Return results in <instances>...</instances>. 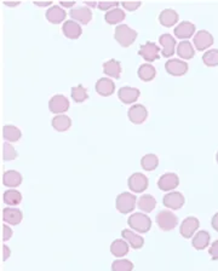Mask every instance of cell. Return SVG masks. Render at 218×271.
Masks as SVG:
<instances>
[{"mask_svg": "<svg viewBox=\"0 0 218 271\" xmlns=\"http://www.w3.org/2000/svg\"><path fill=\"white\" fill-rule=\"evenodd\" d=\"M137 35V32L127 25H119L114 32V39L122 48H129L132 45Z\"/></svg>", "mask_w": 218, "mask_h": 271, "instance_id": "obj_1", "label": "cell"}, {"mask_svg": "<svg viewBox=\"0 0 218 271\" xmlns=\"http://www.w3.org/2000/svg\"><path fill=\"white\" fill-rule=\"evenodd\" d=\"M130 228L133 229L136 232H148L152 228V221L149 217L145 213H133L127 219Z\"/></svg>", "mask_w": 218, "mask_h": 271, "instance_id": "obj_2", "label": "cell"}, {"mask_svg": "<svg viewBox=\"0 0 218 271\" xmlns=\"http://www.w3.org/2000/svg\"><path fill=\"white\" fill-rule=\"evenodd\" d=\"M156 223H158L159 228L164 231H171L178 224V218L173 212L169 210L160 211L156 216Z\"/></svg>", "mask_w": 218, "mask_h": 271, "instance_id": "obj_3", "label": "cell"}, {"mask_svg": "<svg viewBox=\"0 0 218 271\" xmlns=\"http://www.w3.org/2000/svg\"><path fill=\"white\" fill-rule=\"evenodd\" d=\"M136 201H138L136 198V196L133 194L130 193H121L115 200V207L119 211L120 213L126 214L131 213L136 207Z\"/></svg>", "mask_w": 218, "mask_h": 271, "instance_id": "obj_4", "label": "cell"}, {"mask_svg": "<svg viewBox=\"0 0 218 271\" xmlns=\"http://www.w3.org/2000/svg\"><path fill=\"white\" fill-rule=\"evenodd\" d=\"M165 69L170 75L182 76L188 72V63L183 59L170 58L165 63Z\"/></svg>", "mask_w": 218, "mask_h": 271, "instance_id": "obj_5", "label": "cell"}, {"mask_svg": "<svg viewBox=\"0 0 218 271\" xmlns=\"http://www.w3.org/2000/svg\"><path fill=\"white\" fill-rule=\"evenodd\" d=\"M127 184H129L131 192L140 194L145 192V189L148 188V184H149V180H148V178L145 174L133 173L130 175Z\"/></svg>", "mask_w": 218, "mask_h": 271, "instance_id": "obj_6", "label": "cell"}, {"mask_svg": "<svg viewBox=\"0 0 218 271\" xmlns=\"http://www.w3.org/2000/svg\"><path fill=\"white\" fill-rule=\"evenodd\" d=\"M159 52H160V48H159L155 43L147 41V43L140 46L138 55L150 63V62H154V61H156V59L160 58L159 57Z\"/></svg>", "mask_w": 218, "mask_h": 271, "instance_id": "obj_7", "label": "cell"}, {"mask_svg": "<svg viewBox=\"0 0 218 271\" xmlns=\"http://www.w3.org/2000/svg\"><path fill=\"white\" fill-rule=\"evenodd\" d=\"M127 116H129L131 123H135V125H141V123H143L147 120L148 110L143 104L136 103L132 107H130L129 112H127Z\"/></svg>", "mask_w": 218, "mask_h": 271, "instance_id": "obj_8", "label": "cell"}, {"mask_svg": "<svg viewBox=\"0 0 218 271\" xmlns=\"http://www.w3.org/2000/svg\"><path fill=\"white\" fill-rule=\"evenodd\" d=\"M48 109L53 114L61 115L69 109V100L68 98L63 95H55L48 102Z\"/></svg>", "mask_w": 218, "mask_h": 271, "instance_id": "obj_9", "label": "cell"}, {"mask_svg": "<svg viewBox=\"0 0 218 271\" xmlns=\"http://www.w3.org/2000/svg\"><path fill=\"white\" fill-rule=\"evenodd\" d=\"M69 16L79 25H87L92 19V11L85 5H80V6L73 7L69 12Z\"/></svg>", "mask_w": 218, "mask_h": 271, "instance_id": "obj_10", "label": "cell"}, {"mask_svg": "<svg viewBox=\"0 0 218 271\" xmlns=\"http://www.w3.org/2000/svg\"><path fill=\"white\" fill-rule=\"evenodd\" d=\"M194 46H195L196 50L204 51L206 49L211 48L214 45L215 39L212 37V34L207 30H199L195 35H194Z\"/></svg>", "mask_w": 218, "mask_h": 271, "instance_id": "obj_11", "label": "cell"}, {"mask_svg": "<svg viewBox=\"0 0 218 271\" xmlns=\"http://www.w3.org/2000/svg\"><path fill=\"white\" fill-rule=\"evenodd\" d=\"M179 184V178L176 173H165L161 175L158 180L159 189L163 192H171L176 189Z\"/></svg>", "mask_w": 218, "mask_h": 271, "instance_id": "obj_12", "label": "cell"}, {"mask_svg": "<svg viewBox=\"0 0 218 271\" xmlns=\"http://www.w3.org/2000/svg\"><path fill=\"white\" fill-rule=\"evenodd\" d=\"M199 219L195 218V217H188V218H186L182 222L179 232H181V235L184 239H191L194 235V232L199 229Z\"/></svg>", "mask_w": 218, "mask_h": 271, "instance_id": "obj_13", "label": "cell"}, {"mask_svg": "<svg viewBox=\"0 0 218 271\" xmlns=\"http://www.w3.org/2000/svg\"><path fill=\"white\" fill-rule=\"evenodd\" d=\"M163 202L170 210H179V208L183 207L186 200H184V196L181 193L171 192L164 196Z\"/></svg>", "mask_w": 218, "mask_h": 271, "instance_id": "obj_14", "label": "cell"}, {"mask_svg": "<svg viewBox=\"0 0 218 271\" xmlns=\"http://www.w3.org/2000/svg\"><path fill=\"white\" fill-rule=\"evenodd\" d=\"M140 90L131 86H122L121 89L118 91V97H119V99L121 100L122 103H125V104H132V103H135L136 100L138 99V97H140Z\"/></svg>", "mask_w": 218, "mask_h": 271, "instance_id": "obj_15", "label": "cell"}, {"mask_svg": "<svg viewBox=\"0 0 218 271\" xmlns=\"http://www.w3.org/2000/svg\"><path fill=\"white\" fill-rule=\"evenodd\" d=\"M45 16L48 22L53 23V25H58V23H62L66 20L67 12L60 5H52V6L46 10Z\"/></svg>", "mask_w": 218, "mask_h": 271, "instance_id": "obj_16", "label": "cell"}, {"mask_svg": "<svg viewBox=\"0 0 218 271\" xmlns=\"http://www.w3.org/2000/svg\"><path fill=\"white\" fill-rule=\"evenodd\" d=\"M95 89H96V92L98 95L103 97H108L114 94L115 84L110 77H101L99 80H97Z\"/></svg>", "mask_w": 218, "mask_h": 271, "instance_id": "obj_17", "label": "cell"}, {"mask_svg": "<svg viewBox=\"0 0 218 271\" xmlns=\"http://www.w3.org/2000/svg\"><path fill=\"white\" fill-rule=\"evenodd\" d=\"M159 43L163 46V56L166 58L172 57L174 53V49H176V39H174L171 34H161L159 38Z\"/></svg>", "mask_w": 218, "mask_h": 271, "instance_id": "obj_18", "label": "cell"}, {"mask_svg": "<svg viewBox=\"0 0 218 271\" xmlns=\"http://www.w3.org/2000/svg\"><path fill=\"white\" fill-rule=\"evenodd\" d=\"M174 37L178 39H189L194 35L195 32V25L189 21H183V22L179 23L176 28L173 29Z\"/></svg>", "mask_w": 218, "mask_h": 271, "instance_id": "obj_19", "label": "cell"}, {"mask_svg": "<svg viewBox=\"0 0 218 271\" xmlns=\"http://www.w3.org/2000/svg\"><path fill=\"white\" fill-rule=\"evenodd\" d=\"M121 235L122 239H124L132 248L140 249L142 248L143 245H145V239H143L140 234H137V232L129 230V229H124V230L121 231Z\"/></svg>", "mask_w": 218, "mask_h": 271, "instance_id": "obj_20", "label": "cell"}, {"mask_svg": "<svg viewBox=\"0 0 218 271\" xmlns=\"http://www.w3.org/2000/svg\"><path fill=\"white\" fill-rule=\"evenodd\" d=\"M62 32L66 38L78 39L81 35V33H83V29H81V25L78 22L73 20H68L63 23Z\"/></svg>", "mask_w": 218, "mask_h": 271, "instance_id": "obj_21", "label": "cell"}, {"mask_svg": "<svg viewBox=\"0 0 218 271\" xmlns=\"http://www.w3.org/2000/svg\"><path fill=\"white\" fill-rule=\"evenodd\" d=\"M23 214L19 208L15 207H6L2 210V219L5 223L10 224V225H17L22 222Z\"/></svg>", "mask_w": 218, "mask_h": 271, "instance_id": "obj_22", "label": "cell"}, {"mask_svg": "<svg viewBox=\"0 0 218 271\" xmlns=\"http://www.w3.org/2000/svg\"><path fill=\"white\" fill-rule=\"evenodd\" d=\"M103 73L109 77L119 79L120 74H121V64H120L119 61L114 58L109 59V61L103 63Z\"/></svg>", "mask_w": 218, "mask_h": 271, "instance_id": "obj_23", "label": "cell"}, {"mask_svg": "<svg viewBox=\"0 0 218 271\" xmlns=\"http://www.w3.org/2000/svg\"><path fill=\"white\" fill-rule=\"evenodd\" d=\"M2 183L7 188H17L22 183V174L15 170L5 171L2 175Z\"/></svg>", "mask_w": 218, "mask_h": 271, "instance_id": "obj_24", "label": "cell"}, {"mask_svg": "<svg viewBox=\"0 0 218 271\" xmlns=\"http://www.w3.org/2000/svg\"><path fill=\"white\" fill-rule=\"evenodd\" d=\"M177 55L179 56L181 58L184 59H191L194 57L195 55V50H194V46L191 41L188 40H182L181 43L177 45Z\"/></svg>", "mask_w": 218, "mask_h": 271, "instance_id": "obj_25", "label": "cell"}, {"mask_svg": "<svg viewBox=\"0 0 218 271\" xmlns=\"http://www.w3.org/2000/svg\"><path fill=\"white\" fill-rule=\"evenodd\" d=\"M159 21L164 27H173L178 22V14L172 9H165L159 15Z\"/></svg>", "mask_w": 218, "mask_h": 271, "instance_id": "obj_26", "label": "cell"}, {"mask_svg": "<svg viewBox=\"0 0 218 271\" xmlns=\"http://www.w3.org/2000/svg\"><path fill=\"white\" fill-rule=\"evenodd\" d=\"M129 246L130 245L125 241L124 239H119L113 241V244L110 245V252L114 257L121 258L124 255H126L129 253Z\"/></svg>", "mask_w": 218, "mask_h": 271, "instance_id": "obj_27", "label": "cell"}, {"mask_svg": "<svg viewBox=\"0 0 218 271\" xmlns=\"http://www.w3.org/2000/svg\"><path fill=\"white\" fill-rule=\"evenodd\" d=\"M210 234L207 231L201 230L199 232H196L195 236H194L193 242H192V245H193V247L197 251H201V249L206 248L207 246L210 245Z\"/></svg>", "mask_w": 218, "mask_h": 271, "instance_id": "obj_28", "label": "cell"}, {"mask_svg": "<svg viewBox=\"0 0 218 271\" xmlns=\"http://www.w3.org/2000/svg\"><path fill=\"white\" fill-rule=\"evenodd\" d=\"M52 126L56 131H58V132H65V131L71 128L72 120L69 116H67L65 114L56 115L55 118L52 119Z\"/></svg>", "mask_w": 218, "mask_h": 271, "instance_id": "obj_29", "label": "cell"}, {"mask_svg": "<svg viewBox=\"0 0 218 271\" xmlns=\"http://www.w3.org/2000/svg\"><path fill=\"white\" fill-rule=\"evenodd\" d=\"M137 206L141 211H143L145 213H149L155 208L156 201L152 195H143L138 198Z\"/></svg>", "mask_w": 218, "mask_h": 271, "instance_id": "obj_30", "label": "cell"}, {"mask_svg": "<svg viewBox=\"0 0 218 271\" xmlns=\"http://www.w3.org/2000/svg\"><path fill=\"white\" fill-rule=\"evenodd\" d=\"M2 137L7 142H17L22 137V132L16 126L5 125L4 128H2Z\"/></svg>", "mask_w": 218, "mask_h": 271, "instance_id": "obj_31", "label": "cell"}, {"mask_svg": "<svg viewBox=\"0 0 218 271\" xmlns=\"http://www.w3.org/2000/svg\"><path fill=\"white\" fill-rule=\"evenodd\" d=\"M104 20L109 25H118V23L122 22L125 20V11L120 9V7H115V9L110 10V11H107Z\"/></svg>", "mask_w": 218, "mask_h": 271, "instance_id": "obj_32", "label": "cell"}, {"mask_svg": "<svg viewBox=\"0 0 218 271\" xmlns=\"http://www.w3.org/2000/svg\"><path fill=\"white\" fill-rule=\"evenodd\" d=\"M156 75L155 68L150 63H143L138 68V76L143 81H152Z\"/></svg>", "mask_w": 218, "mask_h": 271, "instance_id": "obj_33", "label": "cell"}, {"mask_svg": "<svg viewBox=\"0 0 218 271\" xmlns=\"http://www.w3.org/2000/svg\"><path fill=\"white\" fill-rule=\"evenodd\" d=\"M159 159L155 154H147L141 159V166L145 171H154L158 167Z\"/></svg>", "mask_w": 218, "mask_h": 271, "instance_id": "obj_34", "label": "cell"}, {"mask_svg": "<svg viewBox=\"0 0 218 271\" xmlns=\"http://www.w3.org/2000/svg\"><path fill=\"white\" fill-rule=\"evenodd\" d=\"M22 201V194L15 189L6 190L4 193V202L9 206H17Z\"/></svg>", "mask_w": 218, "mask_h": 271, "instance_id": "obj_35", "label": "cell"}, {"mask_svg": "<svg viewBox=\"0 0 218 271\" xmlns=\"http://www.w3.org/2000/svg\"><path fill=\"white\" fill-rule=\"evenodd\" d=\"M202 62L206 64L207 67H216L218 66V50L216 49H211L207 50L202 56Z\"/></svg>", "mask_w": 218, "mask_h": 271, "instance_id": "obj_36", "label": "cell"}, {"mask_svg": "<svg viewBox=\"0 0 218 271\" xmlns=\"http://www.w3.org/2000/svg\"><path fill=\"white\" fill-rule=\"evenodd\" d=\"M72 98L74 102L83 103L84 100L87 99V91L83 85H78V86L72 87Z\"/></svg>", "mask_w": 218, "mask_h": 271, "instance_id": "obj_37", "label": "cell"}, {"mask_svg": "<svg viewBox=\"0 0 218 271\" xmlns=\"http://www.w3.org/2000/svg\"><path fill=\"white\" fill-rule=\"evenodd\" d=\"M133 264L127 259L115 260L112 264V271H132Z\"/></svg>", "mask_w": 218, "mask_h": 271, "instance_id": "obj_38", "label": "cell"}, {"mask_svg": "<svg viewBox=\"0 0 218 271\" xmlns=\"http://www.w3.org/2000/svg\"><path fill=\"white\" fill-rule=\"evenodd\" d=\"M2 157L5 161H11L17 157V151L10 143L2 144Z\"/></svg>", "mask_w": 218, "mask_h": 271, "instance_id": "obj_39", "label": "cell"}, {"mask_svg": "<svg viewBox=\"0 0 218 271\" xmlns=\"http://www.w3.org/2000/svg\"><path fill=\"white\" fill-rule=\"evenodd\" d=\"M120 2L118 1H99L98 2V9L102 11H110V10L115 9V7H119Z\"/></svg>", "mask_w": 218, "mask_h": 271, "instance_id": "obj_40", "label": "cell"}, {"mask_svg": "<svg viewBox=\"0 0 218 271\" xmlns=\"http://www.w3.org/2000/svg\"><path fill=\"white\" fill-rule=\"evenodd\" d=\"M141 4H142L141 1H124V2H121L122 7H124L125 10H127V11H135V10H137L138 7L141 6Z\"/></svg>", "mask_w": 218, "mask_h": 271, "instance_id": "obj_41", "label": "cell"}, {"mask_svg": "<svg viewBox=\"0 0 218 271\" xmlns=\"http://www.w3.org/2000/svg\"><path fill=\"white\" fill-rule=\"evenodd\" d=\"M209 253H210V255H211L212 259L218 260V240L211 245V247H210V249H209Z\"/></svg>", "mask_w": 218, "mask_h": 271, "instance_id": "obj_42", "label": "cell"}, {"mask_svg": "<svg viewBox=\"0 0 218 271\" xmlns=\"http://www.w3.org/2000/svg\"><path fill=\"white\" fill-rule=\"evenodd\" d=\"M11 236H12L11 228H10L9 225H6V224H4V225H2V240H4V241H7V240H10V237Z\"/></svg>", "mask_w": 218, "mask_h": 271, "instance_id": "obj_43", "label": "cell"}, {"mask_svg": "<svg viewBox=\"0 0 218 271\" xmlns=\"http://www.w3.org/2000/svg\"><path fill=\"white\" fill-rule=\"evenodd\" d=\"M2 259L4 260H6L7 258L10 257V254H11V251H10V248L9 247L6 246V245H4V246H2Z\"/></svg>", "mask_w": 218, "mask_h": 271, "instance_id": "obj_44", "label": "cell"}, {"mask_svg": "<svg viewBox=\"0 0 218 271\" xmlns=\"http://www.w3.org/2000/svg\"><path fill=\"white\" fill-rule=\"evenodd\" d=\"M34 5L40 7H48L52 5V1L51 0H48V1H34Z\"/></svg>", "mask_w": 218, "mask_h": 271, "instance_id": "obj_45", "label": "cell"}, {"mask_svg": "<svg viewBox=\"0 0 218 271\" xmlns=\"http://www.w3.org/2000/svg\"><path fill=\"white\" fill-rule=\"evenodd\" d=\"M211 224H212V228H214L215 230L218 231V212L216 214H215L214 217H212Z\"/></svg>", "mask_w": 218, "mask_h": 271, "instance_id": "obj_46", "label": "cell"}, {"mask_svg": "<svg viewBox=\"0 0 218 271\" xmlns=\"http://www.w3.org/2000/svg\"><path fill=\"white\" fill-rule=\"evenodd\" d=\"M60 6L62 7H75V1H60Z\"/></svg>", "mask_w": 218, "mask_h": 271, "instance_id": "obj_47", "label": "cell"}, {"mask_svg": "<svg viewBox=\"0 0 218 271\" xmlns=\"http://www.w3.org/2000/svg\"><path fill=\"white\" fill-rule=\"evenodd\" d=\"M84 5H85V6H87L90 9V7H97V6H98V2H97V1H85V2H84Z\"/></svg>", "mask_w": 218, "mask_h": 271, "instance_id": "obj_48", "label": "cell"}, {"mask_svg": "<svg viewBox=\"0 0 218 271\" xmlns=\"http://www.w3.org/2000/svg\"><path fill=\"white\" fill-rule=\"evenodd\" d=\"M4 4L6 5V6L14 7V6H17V5H21V1H4Z\"/></svg>", "mask_w": 218, "mask_h": 271, "instance_id": "obj_49", "label": "cell"}, {"mask_svg": "<svg viewBox=\"0 0 218 271\" xmlns=\"http://www.w3.org/2000/svg\"><path fill=\"white\" fill-rule=\"evenodd\" d=\"M216 159H217V162H218V153H217V155H216Z\"/></svg>", "mask_w": 218, "mask_h": 271, "instance_id": "obj_50", "label": "cell"}]
</instances>
